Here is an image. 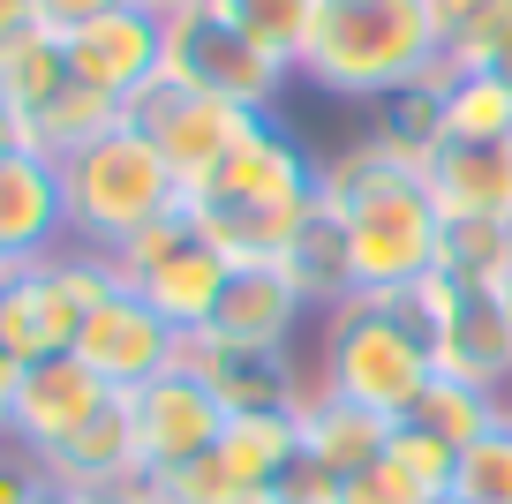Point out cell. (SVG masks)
Returning a JSON list of instances; mask_svg holds the SVG:
<instances>
[{"instance_id": "30bf717a", "label": "cell", "mask_w": 512, "mask_h": 504, "mask_svg": "<svg viewBox=\"0 0 512 504\" xmlns=\"http://www.w3.org/2000/svg\"><path fill=\"white\" fill-rule=\"evenodd\" d=\"M422 316H430V354L437 377L482 384L505 399L512 392V316L497 286H467V279H422Z\"/></svg>"}, {"instance_id": "d6986e66", "label": "cell", "mask_w": 512, "mask_h": 504, "mask_svg": "<svg viewBox=\"0 0 512 504\" xmlns=\"http://www.w3.org/2000/svg\"><path fill=\"white\" fill-rule=\"evenodd\" d=\"M384 437H392V422L347 407V399H317V407L302 414V459H309V467H324L332 482L369 474L384 459Z\"/></svg>"}, {"instance_id": "cb8c5ba5", "label": "cell", "mask_w": 512, "mask_h": 504, "mask_svg": "<svg viewBox=\"0 0 512 504\" xmlns=\"http://www.w3.org/2000/svg\"><path fill=\"white\" fill-rule=\"evenodd\" d=\"M68 83V61H61V31H46V23H31V31H16L8 46H0V98L31 121L38 106H46L53 91Z\"/></svg>"}, {"instance_id": "4dcf8cb0", "label": "cell", "mask_w": 512, "mask_h": 504, "mask_svg": "<svg viewBox=\"0 0 512 504\" xmlns=\"http://www.w3.org/2000/svg\"><path fill=\"white\" fill-rule=\"evenodd\" d=\"M46 497V467L16 444H0V504H38Z\"/></svg>"}, {"instance_id": "5b68a950", "label": "cell", "mask_w": 512, "mask_h": 504, "mask_svg": "<svg viewBox=\"0 0 512 504\" xmlns=\"http://www.w3.org/2000/svg\"><path fill=\"white\" fill-rule=\"evenodd\" d=\"M61 196H68V241H76V249H98V256H113L121 241H136L144 226L174 219V211L189 204L174 166L128 121L113 128V136L83 143L76 158H61Z\"/></svg>"}, {"instance_id": "f1b7e54d", "label": "cell", "mask_w": 512, "mask_h": 504, "mask_svg": "<svg viewBox=\"0 0 512 504\" xmlns=\"http://www.w3.org/2000/svg\"><path fill=\"white\" fill-rule=\"evenodd\" d=\"M452 497L460 504H512V422L482 429V437L452 459Z\"/></svg>"}, {"instance_id": "5bb4252c", "label": "cell", "mask_w": 512, "mask_h": 504, "mask_svg": "<svg viewBox=\"0 0 512 504\" xmlns=\"http://www.w3.org/2000/svg\"><path fill=\"white\" fill-rule=\"evenodd\" d=\"M76 362H91L98 377L113 384V392H144L151 377H166V369L181 362V331L166 324L159 309H151L144 294H128V286H113L106 301L91 309V324H83L76 339Z\"/></svg>"}, {"instance_id": "f35d334b", "label": "cell", "mask_w": 512, "mask_h": 504, "mask_svg": "<svg viewBox=\"0 0 512 504\" xmlns=\"http://www.w3.org/2000/svg\"><path fill=\"white\" fill-rule=\"evenodd\" d=\"M38 504H76V497H68V489H53V482H46V497H38Z\"/></svg>"}, {"instance_id": "8992f818", "label": "cell", "mask_w": 512, "mask_h": 504, "mask_svg": "<svg viewBox=\"0 0 512 504\" xmlns=\"http://www.w3.org/2000/svg\"><path fill=\"white\" fill-rule=\"evenodd\" d=\"M121 286V271H113V256L98 249H53L38 256V264L8 271L0 279V347L16 354V362H46V354H76L83 324H91V309Z\"/></svg>"}, {"instance_id": "8d00e7d4", "label": "cell", "mask_w": 512, "mask_h": 504, "mask_svg": "<svg viewBox=\"0 0 512 504\" xmlns=\"http://www.w3.org/2000/svg\"><path fill=\"white\" fill-rule=\"evenodd\" d=\"M490 68H497V76L512 83V38H505V46H497V61H490Z\"/></svg>"}, {"instance_id": "6da1fadb", "label": "cell", "mask_w": 512, "mask_h": 504, "mask_svg": "<svg viewBox=\"0 0 512 504\" xmlns=\"http://www.w3.org/2000/svg\"><path fill=\"white\" fill-rule=\"evenodd\" d=\"M324 211L347 234L354 294H400L437 279L445 264V211L422 189V174H400L377 143H347L324 158Z\"/></svg>"}, {"instance_id": "7402d4cb", "label": "cell", "mask_w": 512, "mask_h": 504, "mask_svg": "<svg viewBox=\"0 0 512 504\" xmlns=\"http://www.w3.org/2000/svg\"><path fill=\"white\" fill-rule=\"evenodd\" d=\"M121 121H128V106H113L106 91H91V83H76V76H68L61 91H53L46 106L31 113V151H46L53 166H61V158H76L83 143L113 136Z\"/></svg>"}, {"instance_id": "3957f363", "label": "cell", "mask_w": 512, "mask_h": 504, "mask_svg": "<svg viewBox=\"0 0 512 504\" xmlns=\"http://www.w3.org/2000/svg\"><path fill=\"white\" fill-rule=\"evenodd\" d=\"M445 76L430 0H317L302 46V83L347 106H392L407 91H430Z\"/></svg>"}, {"instance_id": "ffe728a7", "label": "cell", "mask_w": 512, "mask_h": 504, "mask_svg": "<svg viewBox=\"0 0 512 504\" xmlns=\"http://www.w3.org/2000/svg\"><path fill=\"white\" fill-rule=\"evenodd\" d=\"M430 98L445 143H512V83L497 68H445Z\"/></svg>"}, {"instance_id": "d590c367", "label": "cell", "mask_w": 512, "mask_h": 504, "mask_svg": "<svg viewBox=\"0 0 512 504\" xmlns=\"http://www.w3.org/2000/svg\"><path fill=\"white\" fill-rule=\"evenodd\" d=\"M31 0H0V46H8V38H16V31H31Z\"/></svg>"}, {"instance_id": "836d02e7", "label": "cell", "mask_w": 512, "mask_h": 504, "mask_svg": "<svg viewBox=\"0 0 512 504\" xmlns=\"http://www.w3.org/2000/svg\"><path fill=\"white\" fill-rule=\"evenodd\" d=\"M16 151H31V121H23V113L0 98V158H16Z\"/></svg>"}, {"instance_id": "277c9868", "label": "cell", "mask_w": 512, "mask_h": 504, "mask_svg": "<svg viewBox=\"0 0 512 504\" xmlns=\"http://www.w3.org/2000/svg\"><path fill=\"white\" fill-rule=\"evenodd\" d=\"M317 377H324V399H347L377 422H407L415 399L437 384L422 286L339 301L317 331Z\"/></svg>"}, {"instance_id": "60d3db41", "label": "cell", "mask_w": 512, "mask_h": 504, "mask_svg": "<svg viewBox=\"0 0 512 504\" xmlns=\"http://www.w3.org/2000/svg\"><path fill=\"white\" fill-rule=\"evenodd\" d=\"M505 422H512V392H505Z\"/></svg>"}, {"instance_id": "603a6c76", "label": "cell", "mask_w": 512, "mask_h": 504, "mask_svg": "<svg viewBox=\"0 0 512 504\" xmlns=\"http://www.w3.org/2000/svg\"><path fill=\"white\" fill-rule=\"evenodd\" d=\"M294 279V294L309 301V309H324L332 316L339 301H354V271H347V234H339V219L332 211H317L309 219V234L287 249V264H279Z\"/></svg>"}, {"instance_id": "7a4b0ae2", "label": "cell", "mask_w": 512, "mask_h": 504, "mask_svg": "<svg viewBox=\"0 0 512 504\" xmlns=\"http://www.w3.org/2000/svg\"><path fill=\"white\" fill-rule=\"evenodd\" d=\"M189 226L226 264H287V249L324 211V158H309L279 121H264L204 189H189Z\"/></svg>"}, {"instance_id": "7bdbcfd3", "label": "cell", "mask_w": 512, "mask_h": 504, "mask_svg": "<svg viewBox=\"0 0 512 504\" xmlns=\"http://www.w3.org/2000/svg\"><path fill=\"white\" fill-rule=\"evenodd\" d=\"M0 279H8V271H0Z\"/></svg>"}, {"instance_id": "9a60e30c", "label": "cell", "mask_w": 512, "mask_h": 504, "mask_svg": "<svg viewBox=\"0 0 512 504\" xmlns=\"http://www.w3.org/2000/svg\"><path fill=\"white\" fill-rule=\"evenodd\" d=\"M68 249V196L61 166L46 151L0 158V271H23L38 256Z\"/></svg>"}, {"instance_id": "d4e9b609", "label": "cell", "mask_w": 512, "mask_h": 504, "mask_svg": "<svg viewBox=\"0 0 512 504\" xmlns=\"http://www.w3.org/2000/svg\"><path fill=\"white\" fill-rule=\"evenodd\" d=\"M407 422H422L430 437H445L452 452H467V444H475L482 429H497V422H505V399H497V392H482V384L437 377L430 392L415 399V414H407Z\"/></svg>"}, {"instance_id": "b9f144b4", "label": "cell", "mask_w": 512, "mask_h": 504, "mask_svg": "<svg viewBox=\"0 0 512 504\" xmlns=\"http://www.w3.org/2000/svg\"><path fill=\"white\" fill-rule=\"evenodd\" d=\"M437 504H460V497H437Z\"/></svg>"}, {"instance_id": "8fae6325", "label": "cell", "mask_w": 512, "mask_h": 504, "mask_svg": "<svg viewBox=\"0 0 512 504\" xmlns=\"http://www.w3.org/2000/svg\"><path fill=\"white\" fill-rule=\"evenodd\" d=\"M121 407H128V429H136V467H144V482H159V474L189 467V459H204V452H219L226 422H234L226 399L181 362L166 369V377H151L144 392H128Z\"/></svg>"}, {"instance_id": "4fadbf2b", "label": "cell", "mask_w": 512, "mask_h": 504, "mask_svg": "<svg viewBox=\"0 0 512 504\" xmlns=\"http://www.w3.org/2000/svg\"><path fill=\"white\" fill-rule=\"evenodd\" d=\"M113 407H121V392H113L91 362H76V354H46V362L23 369V399H16V429H8V444L31 452V459H53L61 444H76L83 429H91L98 414H113Z\"/></svg>"}, {"instance_id": "ab89813d", "label": "cell", "mask_w": 512, "mask_h": 504, "mask_svg": "<svg viewBox=\"0 0 512 504\" xmlns=\"http://www.w3.org/2000/svg\"><path fill=\"white\" fill-rule=\"evenodd\" d=\"M497 294H505V316H512V271H505V286H497Z\"/></svg>"}, {"instance_id": "83f0119b", "label": "cell", "mask_w": 512, "mask_h": 504, "mask_svg": "<svg viewBox=\"0 0 512 504\" xmlns=\"http://www.w3.org/2000/svg\"><path fill=\"white\" fill-rule=\"evenodd\" d=\"M219 8L256 38V46H272L279 61L302 76V46H309V23H317V0H219Z\"/></svg>"}, {"instance_id": "484cf974", "label": "cell", "mask_w": 512, "mask_h": 504, "mask_svg": "<svg viewBox=\"0 0 512 504\" xmlns=\"http://www.w3.org/2000/svg\"><path fill=\"white\" fill-rule=\"evenodd\" d=\"M437 38H445V68H490L497 46L512 38V0H430Z\"/></svg>"}, {"instance_id": "f546056e", "label": "cell", "mask_w": 512, "mask_h": 504, "mask_svg": "<svg viewBox=\"0 0 512 504\" xmlns=\"http://www.w3.org/2000/svg\"><path fill=\"white\" fill-rule=\"evenodd\" d=\"M151 489H159V504H264V497H256V482H241V467L226 452L189 459V467L159 474Z\"/></svg>"}, {"instance_id": "d6a6232c", "label": "cell", "mask_w": 512, "mask_h": 504, "mask_svg": "<svg viewBox=\"0 0 512 504\" xmlns=\"http://www.w3.org/2000/svg\"><path fill=\"white\" fill-rule=\"evenodd\" d=\"M23 369H31V362H16V354L0 347V444H8V429H16V399H23Z\"/></svg>"}, {"instance_id": "ac0fdd59", "label": "cell", "mask_w": 512, "mask_h": 504, "mask_svg": "<svg viewBox=\"0 0 512 504\" xmlns=\"http://www.w3.org/2000/svg\"><path fill=\"white\" fill-rule=\"evenodd\" d=\"M46 467L53 489H68V497H91V489H128L144 482V467H136V429H128V407L98 414L91 429H83L76 444H61L53 459H38Z\"/></svg>"}, {"instance_id": "e0dca14e", "label": "cell", "mask_w": 512, "mask_h": 504, "mask_svg": "<svg viewBox=\"0 0 512 504\" xmlns=\"http://www.w3.org/2000/svg\"><path fill=\"white\" fill-rule=\"evenodd\" d=\"M422 189L452 219H505L512 226V143H437Z\"/></svg>"}, {"instance_id": "9c48e42d", "label": "cell", "mask_w": 512, "mask_h": 504, "mask_svg": "<svg viewBox=\"0 0 512 504\" xmlns=\"http://www.w3.org/2000/svg\"><path fill=\"white\" fill-rule=\"evenodd\" d=\"M128 128L151 136V151L174 166L181 196H189V189H204V181L219 174L256 128H264V113H241V106H226V98L196 91V83H181V76H159L151 91L128 98Z\"/></svg>"}, {"instance_id": "4316f807", "label": "cell", "mask_w": 512, "mask_h": 504, "mask_svg": "<svg viewBox=\"0 0 512 504\" xmlns=\"http://www.w3.org/2000/svg\"><path fill=\"white\" fill-rule=\"evenodd\" d=\"M445 279H467V286H505L512 271V226L505 219H452L445 226Z\"/></svg>"}, {"instance_id": "7c38bea8", "label": "cell", "mask_w": 512, "mask_h": 504, "mask_svg": "<svg viewBox=\"0 0 512 504\" xmlns=\"http://www.w3.org/2000/svg\"><path fill=\"white\" fill-rule=\"evenodd\" d=\"M61 61L76 83H91L113 106H128L136 91H151L166 76V16L144 8V0H128L113 16L83 23V31H61Z\"/></svg>"}, {"instance_id": "ba28073f", "label": "cell", "mask_w": 512, "mask_h": 504, "mask_svg": "<svg viewBox=\"0 0 512 504\" xmlns=\"http://www.w3.org/2000/svg\"><path fill=\"white\" fill-rule=\"evenodd\" d=\"M113 271H121L128 294H144L181 339H189V331H211L219 294H226V279H234V264L189 226V211H174V219L144 226L136 241H121V249H113Z\"/></svg>"}, {"instance_id": "1f68e13d", "label": "cell", "mask_w": 512, "mask_h": 504, "mask_svg": "<svg viewBox=\"0 0 512 504\" xmlns=\"http://www.w3.org/2000/svg\"><path fill=\"white\" fill-rule=\"evenodd\" d=\"M113 8H128V0H31V16L46 23V31H83V23L113 16Z\"/></svg>"}, {"instance_id": "52a82bcc", "label": "cell", "mask_w": 512, "mask_h": 504, "mask_svg": "<svg viewBox=\"0 0 512 504\" xmlns=\"http://www.w3.org/2000/svg\"><path fill=\"white\" fill-rule=\"evenodd\" d=\"M166 76H181V83H196V91L226 98V106L272 121L287 83H294V68L279 61L272 46H256L219 0H204V8H174V16H166Z\"/></svg>"}, {"instance_id": "44dd1931", "label": "cell", "mask_w": 512, "mask_h": 504, "mask_svg": "<svg viewBox=\"0 0 512 504\" xmlns=\"http://www.w3.org/2000/svg\"><path fill=\"white\" fill-rule=\"evenodd\" d=\"M452 444L430 437L422 422H392V437H384V459L369 474H377L384 489H392V504H437L452 497Z\"/></svg>"}, {"instance_id": "e575fe53", "label": "cell", "mask_w": 512, "mask_h": 504, "mask_svg": "<svg viewBox=\"0 0 512 504\" xmlns=\"http://www.w3.org/2000/svg\"><path fill=\"white\" fill-rule=\"evenodd\" d=\"M76 504H159V489H151V482H128V489H91V497H76Z\"/></svg>"}, {"instance_id": "74e56055", "label": "cell", "mask_w": 512, "mask_h": 504, "mask_svg": "<svg viewBox=\"0 0 512 504\" xmlns=\"http://www.w3.org/2000/svg\"><path fill=\"white\" fill-rule=\"evenodd\" d=\"M144 8H159V16H174V8H204V0H144Z\"/></svg>"}, {"instance_id": "2e32d148", "label": "cell", "mask_w": 512, "mask_h": 504, "mask_svg": "<svg viewBox=\"0 0 512 504\" xmlns=\"http://www.w3.org/2000/svg\"><path fill=\"white\" fill-rule=\"evenodd\" d=\"M309 301L294 294V279L279 264H241L219 294V316H211V339L226 347H294Z\"/></svg>"}]
</instances>
